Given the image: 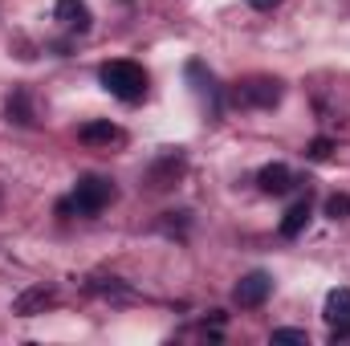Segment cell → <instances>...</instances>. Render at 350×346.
I'll use <instances>...</instances> for the list:
<instances>
[{"label":"cell","mask_w":350,"mask_h":346,"mask_svg":"<svg viewBox=\"0 0 350 346\" xmlns=\"http://www.w3.org/2000/svg\"><path fill=\"white\" fill-rule=\"evenodd\" d=\"M330 155V139H318L314 147H310V159H326Z\"/></svg>","instance_id":"14"},{"label":"cell","mask_w":350,"mask_h":346,"mask_svg":"<svg viewBox=\"0 0 350 346\" xmlns=\"http://www.w3.org/2000/svg\"><path fill=\"white\" fill-rule=\"evenodd\" d=\"M273 343H310V334L306 330H273Z\"/></svg>","instance_id":"13"},{"label":"cell","mask_w":350,"mask_h":346,"mask_svg":"<svg viewBox=\"0 0 350 346\" xmlns=\"http://www.w3.org/2000/svg\"><path fill=\"white\" fill-rule=\"evenodd\" d=\"M98 78L118 102H139L147 94V70L139 62H106Z\"/></svg>","instance_id":"1"},{"label":"cell","mask_w":350,"mask_h":346,"mask_svg":"<svg viewBox=\"0 0 350 346\" xmlns=\"http://www.w3.org/2000/svg\"><path fill=\"white\" fill-rule=\"evenodd\" d=\"M49 302H53V289L37 285V289H29V293H21V297H16V314H33L37 306H49Z\"/></svg>","instance_id":"11"},{"label":"cell","mask_w":350,"mask_h":346,"mask_svg":"<svg viewBox=\"0 0 350 346\" xmlns=\"http://www.w3.org/2000/svg\"><path fill=\"white\" fill-rule=\"evenodd\" d=\"M53 16H57L66 29H74V33H86L90 25H94V16H90V4H86V0H57Z\"/></svg>","instance_id":"6"},{"label":"cell","mask_w":350,"mask_h":346,"mask_svg":"<svg viewBox=\"0 0 350 346\" xmlns=\"http://www.w3.org/2000/svg\"><path fill=\"white\" fill-rule=\"evenodd\" d=\"M78 139H82V143H114V139H118V127H114V122H86V127L78 131Z\"/></svg>","instance_id":"9"},{"label":"cell","mask_w":350,"mask_h":346,"mask_svg":"<svg viewBox=\"0 0 350 346\" xmlns=\"http://www.w3.org/2000/svg\"><path fill=\"white\" fill-rule=\"evenodd\" d=\"M253 8H273V4H281V0H249Z\"/></svg>","instance_id":"15"},{"label":"cell","mask_w":350,"mask_h":346,"mask_svg":"<svg viewBox=\"0 0 350 346\" xmlns=\"http://www.w3.org/2000/svg\"><path fill=\"white\" fill-rule=\"evenodd\" d=\"M273 293V277L269 273H249V277H241L237 281V289H232V297H237V306L241 310H257V306H265V297Z\"/></svg>","instance_id":"3"},{"label":"cell","mask_w":350,"mask_h":346,"mask_svg":"<svg viewBox=\"0 0 350 346\" xmlns=\"http://www.w3.org/2000/svg\"><path fill=\"white\" fill-rule=\"evenodd\" d=\"M306 224H310V204H306V200H297V204L285 212V220H281V237H285V241H293Z\"/></svg>","instance_id":"8"},{"label":"cell","mask_w":350,"mask_h":346,"mask_svg":"<svg viewBox=\"0 0 350 346\" xmlns=\"http://www.w3.org/2000/svg\"><path fill=\"white\" fill-rule=\"evenodd\" d=\"M326 322H330V338L347 343L350 338V289H334L326 297Z\"/></svg>","instance_id":"4"},{"label":"cell","mask_w":350,"mask_h":346,"mask_svg":"<svg viewBox=\"0 0 350 346\" xmlns=\"http://www.w3.org/2000/svg\"><path fill=\"white\" fill-rule=\"evenodd\" d=\"M326 216H330V220L350 216V196H330V200H326Z\"/></svg>","instance_id":"12"},{"label":"cell","mask_w":350,"mask_h":346,"mask_svg":"<svg viewBox=\"0 0 350 346\" xmlns=\"http://www.w3.org/2000/svg\"><path fill=\"white\" fill-rule=\"evenodd\" d=\"M257 183H261V191H269V196H285L293 187V175H289L285 163H269V168H261Z\"/></svg>","instance_id":"7"},{"label":"cell","mask_w":350,"mask_h":346,"mask_svg":"<svg viewBox=\"0 0 350 346\" xmlns=\"http://www.w3.org/2000/svg\"><path fill=\"white\" fill-rule=\"evenodd\" d=\"M8 122H21V127H29L33 122V110H29V94L25 90H12V98H8Z\"/></svg>","instance_id":"10"},{"label":"cell","mask_w":350,"mask_h":346,"mask_svg":"<svg viewBox=\"0 0 350 346\" xmlns=\"http://www.w3.org/2000/svg\"><path fill=\"white\" fill-rule=\"evenodd\" d=\"M277 98H281V82H273V78H253V82L237 86L241 106H273Z\"/></svg>","instance_id":"5"},{"label":"cell","mask_w":350,"mask_h":346,"mask_svg":"<svg viewBox=\"0 0 350 346\" xmlns=\"http://www.w3.org/2000/svg\"><path fill=\"white\" fill-rule=\"evenodd\" d=\"M114 200V187H110V179H102V175H86V179H78V187H74V200L70 204H62V208H78L82 216H98L106 204Z\"/></svg>","instance_id":"2"}]
</instances>
